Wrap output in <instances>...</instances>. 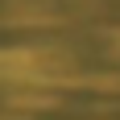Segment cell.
<instances>
[{"label":"cell","mask_w":120,"mask_h":120,"mask_svg":"<svg viewBox=\"0 0 120 120\" xmlns=\"http://www.w3.org/2000/svg\"><path fill=\"white\" fill-rule=\"evenodd\" d=\"M104 50H108L112 58H120V25H116V29H112L108 37H104Z\"/></svg>","instance_id":"obj_4"},{"label":"cell","mask_w":120,"mask_h":120,"mask_svg":"<svg viewBox=\"0 0 120 120\" xmlns=\"http://www.w3.org/2000/svg\"><path fill=\"white\" fill-rule=\"evenodd\" d=\"M0 120H37V116H21V112H12V108H8V112H0Z\"/></svg>","instance_id":"obj_5"},{"label":"cell","mask_w":120,"mask_h":120,"mask_svg":"<svg viewBox=\"0 0 120 120\" xmlns=\"http://www.w3.org/2000/svg\"><path fill=\"white\" fill-rule=\"evenodd\" d=\"M71 87H87V91H95V95H120V71H99V75H75Z\"/></svg>","instance_id":"obj_2"},{"label":"cell","mask_w":120,"mask_h":120,"mask_svg":"<svg viewBox=\"0 0 120 120\" xmlns=\"http://www.w3.org/2000/svg\"><path fill=\"white\" fill-rule=\"evenodd\" d=\"M62 17L71 21V17H95L99 8H104V0H58Z\"/></svg>","instance_id":"obj_3"},{"label":"cell","mask_w":120,"mask_h":120,"mask_svg":"<svg viewBox=\"0 0 120 120\" xmlns=\"http://www.w3.org/2000/svg\"><path fill=\"white\" fill-rule=\"evenodd\" d=\"M0 21L12 29H58L66 25L58 0H8L0 8Z\"/></svg>","instance_id":"obj_1"}]
</instances>
